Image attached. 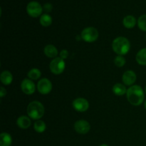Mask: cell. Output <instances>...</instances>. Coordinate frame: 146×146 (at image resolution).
I'll list each match as a JSON object with an SVG mask.
<instances>
[{
    "mask_svg": "<svg viewBox=\"0 0 146 146\" xmlns=\"http://www.w3.org/2000/svg\"><path fill=\"white\" fill-rule=\"evenodd\" d=\"M21 91L27 95H31L34 94L35 91L36 87L35 84H34L31 80L30 79H24L21 84Z\"/></svg>",
    "mask_w": 146,
    "mask_h": 146,
    "instance_id": "10",
    "label": "cell"
},
{
    "mask_svg": "<svg viewBox=\"0 0 146 146\" xmlns=\"http://www.w3.org/2000/svg\"><path fill=\"white\" fill-rule=\"evenodd\" d=\"M27 12L30 17L36 18L42 14L43 7H41L38 1H32L27 4Z\"/></svg>",
    "mask_w": 146,
    "mask_h": 146,
    "instance_id": "6",
    "label": "cell"
},
{
    "mask_svg": "<svg viewBox=\"0 0 146 146\" xmlns=\"http://www.w3.org/2000/svg\"><path fill=\"white\" fill-rule=\"evenodd\" d=\"M98 37V31L94 27H87L81 32V38L84 41L91 43L96 41Z\"/></svg>",
    "mask_w": 146,
    "mask_h": 146,
    "instance_id": "5",
    "label": "cell"
},
{
    "mask_svg": "<svg viewBox=\"0 0 146 146\" xmlns=\"http://www.w3.org/2000/svg\"><path fill=\"white\" fill-rule=\"evenodd\" d=\"M74 129L80 134H86L91 129V125L88 121L85 120L77 121L74 124Z\"/></svg>",
    "mask_w": 146,
    "mask_h": 146,
    "instance_id": "9",
    "label": "cell"
},
{
    "mask_svg": "<svg viewBox=\"0 0 146 146\" xmlns=\"http://www.w3.org/2000/svg\"><path fill=\"white\" fill-rule=\"evenodd\" d=\"M53 6L52 4H50V3H46V4H44L43 6V11H45L46 13H49L52 11Z\"/></svg>",
    "mask_w": 146,
    "mask_h": 146,
    "instance_id": "24",
    "label": "cell"
},
{
    "mask_svg": "<svg viewBox=\"0 0 146 146\" xmlns=\"http://www.w3.org/2000/svg\"><path fill=\"white\" fill-rule=\"evenodd\" d=\"M73 107L78 112H85L89 108V104L85 98H78L73 101Z\"/></svg>",
    "mask_w": 146,
    "mask_h": 146,
    "instance_id": "8",
    "label": "cell"
},
{
    "mask_svg": "<svg viewBox=\"0 0 146 146\" xmlns=\"http://www.w3.org/2000/svg\"><path fill=\"white\" fill-rule=\"evenodd\" d=\"M135 58L140 65L146 66V48L140 50L137 54Z\"/></svg>",
    "mask_w": 146,
    "mask_h": 146,
    "instance_id": "17",
    "label": "cell"
},
{
    "mask_svg": "<svg viewBox=\"0 0 146 146\" xmlns=\"http://www.w3.org/2000/svg\"><path fill=\"white\" fill-rule=\"evenodd\" d=\"M127 98L130 104L133 106H139L144 101V92L140 86L135 85L127 90Z\"/></svg>",
    "mask_w": 146,
    "mask_h": 146,
    "instance_id": "1",
    "label": "cell"
},
{
    "mask_svg": "<svg viewBox=\"0 0 146 146\" xmlns=\"http://www.w3.org/2000/svg\"><path fill=\"white\" fill-rule=\"evenodd\" d=\"M41 73L40 71V70H38V68H32V69L30 70L28 72L27 76H29V78L31 80H37L40 78L41 75Z\"/></svg>",
    "mask_w": 146,
    "mask_h": 146,
    "instance_id": "21",
    "label": "cell"
},
{
    "mask_svg": "<svg viewBox=\"0 0 146 146\" xmlns=\"http://www.w3.org/2000/svg\"><path fill=\"white\" fill-rule=\"evenodd\" d=\"M113 50L118 55H125L128 53L131 48L129 41L123 36H120L113 40L112 43Z\"/></svg>",
    "mask_w": 146,
    "mask_h": 146,
    "instance_id": "2",
    "label": "cell"
},
{
    "mask_svg": "<svg viewBox=\"0 0 146 146\" xmlns=\"http://www.w3.org/2000/svg\"><path fill=\"white\" fill-rule=\"evenodd\" d=\"M136 81V74L133 71H127L123 75V81L126 86H131Z\"/></svg>",
    "mask_w": 146,
    "mask_h": 146,
    "instance_id": "11",
    "label": "cell"
},
{
    "mask_svg": "<svg viewBox=\"0 0 146 146\" xmlns=\"http://www.w3.org/2000/svg\"><path fill=\"white\" fill-rule=\"evenodd\" d=\"M114 64L116 66L118 67H122L125 65V59L123 56L118 55L116 56L114 59Z\"/></svg>",
    "mask_w": 146,
    "mask_h": 146,
    "instance_id": "23",
    "label": "cell"
},
{
    "mask_svg": "<svg viewBox=\"0 0 146 146\" xmlns=\"http://www.w3.org/2000/svg\"><path fill=\"white\" fill-rule=\"evenodd\" d=\"M12 142L11 136L7 133H2L0 135V146H10Z\"/></svg>",
    "mask_w": 146,
    "mask_h": 146,
    "instance_id": "16",
    "label": "cell"
},
{
    "mask_svg": "<svg viewBox=\"0 0 146 146\" xmlns=\"http://www.w3.org/2000/svg\"><path fill=\"white\" fill-rule=\"evenodd\" d=\"M123 26L127 29H132L136 24V19L135 17L132 15H128L124 17L123 21Z\"/></svg>",
    "mask_w": 146,
    "mask_h": 146,
    "instance_id": "14",
    "label": "cell"
},
{
    "mask_svg": "<svg viewBox=\"0 0 146 146\" xmlns=\"http://www.w3.org/2000/svg\"><path fill=\"white\" fill-rule=\"evenodd\" d=\"M34 128L37 133H43L46 130V124L45 123L41 120H37L35 123H34Z\"/></svg>",
    "mask_w": 146,
    "mask_h": 146,
    "instance_id": "20",
    "label": "cell"
},
{
    "mask_svg": "<svg viewBox=\"0 0 146 146\" xmlns=\"http://www.w3.org/2000/svg\"><path fill=\"white\" fill-rule=\"evenodd\" d=\"M0 80L4 85H9L12 82V74L9 71H4L0 76Z\"/></svg>",
    "mask_w": 146,
    "mask_h": 146,
    "instance_id": "15",
    "label": "cell"
},
{
    "mask_svg": "<svg viewBox=\"0 0 146 146\" xmlns=\"http://www.w3.org/2000/svg\"><path fill=\"white\" fill-rule=\"evenodd\" d=\"M40 24L43 26V27H49L51 24H52V18L51 16L48 14H44L41 16L40 17Z\"/></svg>",
    "mask_w": 146,
    "mask_h": 146,
    "instance_id": "19",
    "label": "cell"
},
{
    "mask_svg": "<svg viewBox=\"0 0 146 146\" xmlns=\"http://www.w3.org/2000/svg\"><path fill=\"white\" fill-rule=\"evenodd\" d=\"M6 94H7V91H6L5 88L4 87H1V88H0V97L3 98Z\"/></svg>",
    "mask_w": 146,
    "mask_h": 146,
    "instance_id": "26",
    "label": "cell"
},
{
    "mask_svg": "<svg viewBox=\"0 0 146 146\" xmlns=\"http://www.w3.org/2000/svg\"><path fill=\"white\" fill-rule=\"evenodd\" d=\"M100 146H108V145H106V144H103V145H100Z\"/></svg>",
    "mask_w": 146,
    "mask_h": 146,
    "instance_id": "28",
    "label": "cell"
},
{
    "mask_svg": "<svg viewBox=\"0 0 146 146\" xmlns=\"http://www.w3.org/2000/svg\"><path fill=\"white\" fill-rule=\"evenodd\" d=\"M66 64L64 60L61 57H56L51 61L49 65L50 70L55 75H59L64 72Z\"/></svg>",
    "mask_w": 146,
    "mask_h": 146,
    "instance_id": "4",
    "label": "cell"
},
{
    "mask_svg": "<svg viewBox=\"0 0 146 146\" xmlns=\"http://www.w3.org/2000/svg\"><path fill=\"white\" fill-rule=\"evenodd\" d=\"M68 56V51L66 49L62 50V51H61V53H60V56H61V58H63L64 60L66 59V58H67Z\"/></svg>",
    "mask_w": 146,
    "mask_h": 146,
    "instance_id": "25",
    "label": "cell"
},
{
    "mask_svg": "<svg viewBox=\"0 0 146 146\" xmlns=\"http://www.w3.org/2000/svg\"><path fill=\"white\" fill-rule=\"evenodd\" d=\"M144 106H145V109H146V100H145V104H144Z\"/></svg>",
    "mask_w": 146,
    "mask_h": 146,
    "instance_id": "27",
    "label": "cell"
},
{
    "mask_svg": "<svg viewBox=\"0 0 146 146\" xmlns=\"http://www.w3.org/2000/svg\"><path fill=\"white\" fill-rule=\"evenodd\" d=\"M145 93H146V87H145Z\"/></svg>",
    "mask_w": 146,
    "mask_h": 146,
    "instance_id": "29",
    "label": "cell"
},
{
    "mask_svg": "<svg viewBox=\"0 0 146 146\" xmlns=\"http://www.w3.org/2000/svg\"><path fill=\"white\" fill-rule=\"evenodd\" d=\"M37 88L40 94L43 95L48 94L52 89V84L48 78H42L38 82Z\"/></svg>",
    "mask_w": 146,
    "mask_h": 146,
    "instance_id": "7",
    "label": "cell"
},
{
    "mask_svg": "<svg viewBox=\"0 0 146 146\" xmlns=\"http://www.w3.org/2000/svg\"><path fill=\"white\" fill-rule=\"evenodd\" d=\"M31 120L29 119V118L25 115H22V116H20L19 118L17 119V124L20 128H22V129H27L29 127H30L31 125Z\"/></svg>",
    "mask_w": 146,
    "mask_h": 146,
    "instance_id": "12",
    "label": "cell"
},
{
    "mask_svg": "<svg viewBox=\"0 0 146 146\" xmlns=\"http://www.w3.org/2000/svg\"><path fill=\"white\" fill-rule=\"evenodd\" d=\"M138 26L142 31H146V14L141 16L138 19Z\"/></svg>",
    "mask_w": 146,
    "mask_h": 146,
    "instance_id": "22",
    "label": "cell"
},
{
    "mask_svg": "<svg viewBox=\"0 0 146 146\" xmlns=\"http://www.w3.org/2000/svg\"><path fill=\"white\" fill-rule=\"evenodd\" d=\"M113 91L117 96H123L127 93L126 88L124 85L121 84H116L113 87Z\"/></svg>",
    "mask_w": 146,
    "mask_h": 146,
    "instance_id": "18",
    "label": "cell"
},
{
    "mask_svg": "<svg viewBox=\"0 0 146 146\" xmlns=\"http://www.w3.org/2000/svg\"><path fill=\"white\" fill-rule=\"evenodd\" d=\"M44 107L38 101H32L27 107V114L34 120H38L42 118L44 114Z\"/></svg>",
    "mask_w": 146,
    "mask_h": 146,
    "instance_id": "3",
    "label": "cell"
},
{
    "mask_svg": "<svg viewBox=\"0 0 146 146\" xmlns=\"http://www.w3.org/2000/svg\"><path fill=\"white\" fill-rule=\"evenodd\" d=\"M44 54L48 58H56L58 54V50L54 45L48 44L44 47Z\"/></svg>",
    "mask_w": 146,
    "mask_h": 146,
    "instance_id": "13",
    "label": "cell"
}]
</instances>
